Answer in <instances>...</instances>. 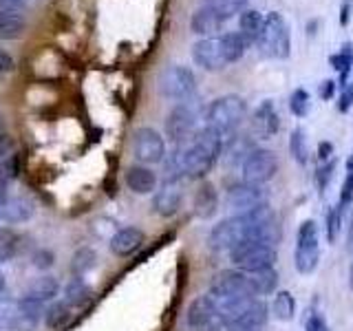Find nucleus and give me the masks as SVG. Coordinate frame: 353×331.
<instances>
[{
  "label": "nucleus",
  "instance_id": "26",
  "mask_svg": "<svg viewBox=\"0 0 353 331\" xmlns=\"http://www.w3.org/2000/svg\"><path fill=\"white\" fill-rule=\"evenodd\" d=\"M27 27L22 11H0V40H16Z\"/></svg>",
  "mask_w": 353,
  "mask_h": 331
},
{
  "label": "nucleus",
  "instance_id": "11",
  "mask_svg": "<svg viewBox=\"0 0 353 331\" xmlns=\"http://www.w3.org/2000/svg\"><path fill=\"white\" fill-rule=\"evenodd\" d=\"M268 203V194H265L263 185H254L248 181L234 183L225 194V205L236 210V214L250 212V210Z\"/></svg>",
  "mask_w": 353,
  "mask_h": 331
},
{
  "label": "nucleus",
  "instance_id": "3",
  "mask_svg": "<svg viewBox=\"0 0 353 331\" xmlns=\"http://www.w3.org/2000/svg\"><path fill=\"white\" fill-rule=\"evenodd\" d=\"M228 254H230L232 265L241 272H256V270H265V268H276V261H279L276 245H270V243H263L256 239H248V241L239 243V245L232 248Z\"/></svg>",
  "mask_w": 353,
  "mask_h": 331
},
{
  "label": "nucleus",
  "instance_id": "22",
  "mask_svg": "<svg viewBox=\"0 0 353 331\" xmlns=\"http://www.w3.org/2000/svg\"><path fill=\"white\" fill-rule=\"evenodd\" d=\"M219 210V194L212 183L203 181L194 192V214L199 219H212Z\"/></svg>",
  "mask_w": 353,
  "mask_h": 331
},
{
  "label": "nucleus",
  "instance_id": "21",
  "mask_svg": "<svg viewBox=\"0 0 353 331\" xmlns=\"http://www.w3.org/2000/svg\"><path fill=\"white\" fill-rule=\"evenodd\" d=\"M254 150V143L250 137H243V135H232L230 141H225L223 146V163L228 166V168H232V166H243V161H245L250 157V152Z\"/></svg>",
  "mask_w": 353,
  "mask_h": 331
},
{
  "label": "nucleus",
  "instance_id": "37",
  "mask_svg": "<svg viewBox=\"0 0 353 331\" xmlns=\"http://www.w3.org/2000/svg\"><path fill=\"white\" fill-rule=\"evenodd\" d=\"M18 252V237L11 230H0V263L14 259Z\"/></svg>",
  "mask_w": 353,
  "mask_h": 331
},
{
  "label": "nucleus",
  "instance_id": "50",
  "mask_svg": "<svg viewBox=\"0 0 353 331\" xmlns=\"http://www.w3.org/2000/svg\"><path fill=\"white\" fill-rule=\"evenodd\" d=\"M347 20H349V7L345 5V7H342V20L340 22H342V25H347Z\"/></svg>",
  "mask_w": 353,
  "mask_h": 331
},
{
  "label": "nucleus",
  "instance_id": "18",
  "mask_svg": "<svg viewBox=\"0 0 353 331\" xmlns=\"http://www.w3.org/2000/svg\"><path fill=\"white\" fill-rule=\"evenodd\" d=\"M124 181L128 185V190L135 194H152L157 190V174L143 163L130 166L124 174Z\"/></svg>",
  "mask_w": 353,
  "mask_h": 331
},
{
  "label": "nucleus",
  "instance_id": "45",
  "mask_svg": "<svg viewBox=\"0 0 353 331\" xmlns=\"http://www.w3.org/2000/svg\"><path fill=\"white\" fill-rule=\"evenodd\" d=\"M331 154H334V143H331V141H320L318 143V161L325 163L329 159H334Z\"/></svg>",
  "mask_w": 353,
  "mask_h": 331
},
{
  "label": "nucleus",
  "instance_id": "36",
  "mask_svg": "<svg viewBox=\"0 0 353 331\" xmlns=\"http://www.w3.org/2000/svg\"><path fill=\"white\" fill-rule=\"evenodd\" d=\"M312 108V97L305 91V88H296V91L290 95V110L296 117H305Z\"/></svg>",
  "mask_w": 353,
  "mask_h": 331
},
{
  "label": "nucleus",
  "instance_id": "9",
  "mask_svg": "<svg viewBox=\"0 0 353 331\" xmlns=\"http://www.w3.org/2000/svg\"><path fill=\"white\" fill-rule=\"evenodd\" d=\"M132 157L143 166L161 163L168 154H165V139L161 137V132H157L150 126H141L132 132L130 141Z\"/></svg>",
  "mask_w": 353,
  "mask_h": 331
},
{
  "label": "nucleus",
  "instance_id": "28",
  "mask_svg": "<svg viewBox=\"0 0 353 331\" xmlns=\"http://www.w3.org/2000/svg\"><path fill=\"white\" fill-rule=\"evenodd\" d=\"M270 318V307L265 305L261 298H254V303L250 305V309L241 316L239 320V329H261Z\"/></svg>",
  "mask_w": 353,
  "mask_h": 331
},
{
  "label": "nucleus",
  "instance_id": "20",
  "mask_svg": "<svg viewBox=\"0 0 353 331\" xmlns=\"http://www.w3.org/2000/svg\"><path fill=\"white\" fill-rule=\"evenodd\" d=\"M31 217H33V205L22 197H9L0 205V221H5V223H25Z\"/></svg>",
  "mask_w": 353,
  "mask_h": 331
},
{
  "label": "nucleus",
  "instance_id": "33",
  "mask_svg": "<svg viewBox=\"0 0 353 331\" xmlns=\"http://www.w3.org/2000/svg\"><path fill=\"white\" fill-rule=\"evenodd\" d=\"M97 263V254L93 248H80L71 259V272L73 276H84L88 270H93Z\"/></svg>",
  "mask_w": 353,
  "mask_h": 331
},
{
  "label": "nucleus",
  "instance_id": "8",
  "mask_svg": "<svg viewBox=\"0 0 353 331\" xmlns=\"http://www.w3.org/2000/svg\"><path fill=\"white\" fill-rule=\"evenodd\" d=\"M279 168H281V161H279V157H276L274 150L254 148L250 152V157L241 166V177H243V181H248V183L263 185V183L274 179Z\"/></svg>",
  "mask_w": 353,
  "mask_h": 331
},
{
  "label": "nucleus",
  "instance_id": "15",
  "mask_svg": "<svg viewBox=\"0 0 353 331\" xmlns=\"http://www.w3.org/2000/svg\"><path fill=\"white\" fill-rule=\"evenodd\" d=\"M279 128H281V117H279V113H276V106H274L272 99H265V102H261L252 113L254 135L261 137V139H270L279 132Z\"/></svg>",
  "mask_w": 353,
  "mask_h": 331
},
{
  "label": "nucleus",
  "instance_id": "6",
  "mask_svg": "<svg viewBox=\"0 0 353 331\" xmlns=\"http://www.w3.org/2000/svg\"><path fill=\"white\" fill-rule=\"evenodd\" d=\"M201 115V108H199L196 99H188V102L176 104L168 117H165V137H168L174 146H183L188 143L196 132V121Z\"/></svg>",
  "mask_w": 353,
  "mask_h": 331
},
{
  "label": "nucleus",
  "instance_id": "41",
  "mask_svg": "<svg viewBox=\"0 0 353 331\" xmlns=\"http://www.w3.org/2000/svg\"><path fill=\"white\" fill-rule=\"evenodd\" d=\"M31 263H33V268H38V270H49L55 263V254L51 250H36L31 257Z\"/></svg>",
  "mask_w": 353,
  "mask_h": 331
},
{
  "label": "nucleus",
  "instance_id": "31",
  "mask_svg": "<svg viewBox=\"0 0 353 331\" xmlns=\"http://www.w3.org/2000/svg\"><path fill=\"white\" fill-rule=\"evenodd\" d=\"M272 314H274L276 320H283V323L292 320L296 316V298H294V294L287 292V290L276 292L274 301H272Z\"/></svg>",
  "mask_w": 353,
  "mask_h": 331
},
{
  "label": "nucleus",
  "instance_id": "32",
  "mask_svg": "<svg viewBox=\"0 0 353 331\" xmlns=\"http://www.w3.org/2000/svg\"><path fill=\"white\" fill-rule=\"evenodd\" d=\"M71 320V305L66 301H58L53 303L47 312H44V323H47L49 329H60Z\"/></svg>",
  "mask_w": 353,
  "mask_h": 331
},
{
  "label": "nucleus",
  "instance_id": "14",
  "mask_svg": "<svg viewBox=\"0 0 353 331\" xmlns=\"http://www.w3.org/2000/svg\"><path fill=\"white\" fill-rule=\"evenodd\" d=\"M183 201V190L179 181H165L159 190H154L152 194V212L161 219H170L179 212Z\"/></svg>",
  "mask_w": 353,
  "mask_h": 331
},
{
  "label": "nucleus",
  "instance_id": "51",
  "mask_svg": "<svg viewBox=\"0 0 353 331\" xmlns=\"http://www.w3.org/2000/svg\"><path fill=\"white\" fill-rule=\"evenodd\" d=\"M5 292V276H3V272H0V294Z\"/></svg>",
  "mask_w": 353,
  "mask_h": 331
},
{
  "label": "nucleus",
  "instance_id": "46",
  "mask_svg": "<svg viewBox=\"0 0 353 331\" xmlns=\"http://www.w3.org/2000/svg\"><path fill=\"white\" fill-rule=\"evenodd\" d=\"M336 88H338V82L334 80H325L323 84L318 86V95L323 97V99H331L336 95Z\"/></svg>",
  "mask_w": 353,
  "mask_h": 331
},
{
  "label": "nucleus",
  "instance_id": "2",
  "mask_svg": "<svg viewBox=\"0 0 353 331\" xmlns=\"http://www.w3.org/2000/svg\"><path fill=\"white\" fill-rule=\"evenodd\" d=\"M248 117V102L241 95H223L210 102L203 110L205 126L221 132L223 137L234 135Z\"/></svg>",
  "mask_w": 353,
  "mask_h": 331
},
{
  "label": "nucleus",
  "instance_id": "23",
  "mask_svg": "<svg viewBox=\"0 0 353 331\" xmlns=\"http://www.w3.org/2000/svg\"><path fill=\"white\" fill-rule=\"evenodd\" d=\"M60 294V283L55 276H40V279L33 281L29 287L25 296L31 298V301H38V303H47V301H53L55 296Z\"/></svg>",
  "mask_w": 353,
  "mask_h": 331
},
{
  "label": "nucleus",
  "instance_id": "30",
  "mask_svg": "<svg viewBox=\"0 0 353 331\" xmlns=\"http://www.w3.org/2000/svg\"><path fill=\"white\" fill-rule=\"evenodd\" d=\"M91 296H93L91 287L82 281V276H73V279L64 287V301L69 303L71 307L86 305L88 301H91Z\"/></svg>",
  "mask_w": 353,
  "mask_h": 331
},
{
  "label": "nucleus",
  "instance_id": "49",
  "mask_svg": "<svg viewBox=\"0 0 353 331\" xmlns=\"http://www.w3.org/2000/svg\"><path fill=\"white\" fill-rule=\"evenodd\" d=\"M349 285L353 290V245H351V263H349Z\"/></svg>",
  "mask_w": 353,
  "mask_h": 331
},
{
  "label": "nucleus",
  "instance_id": "1",
  "mask_svg": "<svg viewBox=\"0 0 353 331\" xmlns=\"http://www.w3.org/2000/svg\"><path fill=\"white\" fill-rule=\"evenodd\" d=\"M225 146V137L221 132L203 126L194 137L176 146L174 152L165 159V168H168V177L165 181H179L181 177L188 179H203V177L214 168V163L221 159Z\"/></svg>",
  "mask_w": 353,
  "mask_h": 331
},
{
  "label": "nucleus",
  "instance_id": "38",
  "mask_svg": "<svg viewBox=\"0 0 353 331\" xmlns=\"http://www.w3.org/2000/svg\"><path fill=\"white\" fill-rule=\"evenodd\" d=\"M16 309H18V314H22L27 320H31V323H36L38 325V320L44 316V309H42V303H38V301H31V298H20L18 301V305H16Z\"/></svg>",
  "mask_w": 353,
  "mask_h": 331
},
{
  "label": "nucleus",
  "instance_id": "54",
  "mask_svg": "<svg viewBox=\"0 0 353 331\" xmlns=\"http://www.w3.org/2000/svg\"><path fill=\"white\" fill-rule=\"evenodd\" d=\"M349 161H351V163H353V150H351V159H349Z\"/></svg>",
  "mask_w": 353,
  "mask_h": 331
},
{
  "label": "nucleus",
  "instance_id": "12",
  "mask_svg": "<svg viewBox=\"0 0 353 331\" xmlns=\"http://www.w3.org/2000/svg\"><path fill=\"white\" fill-rule=\"evenodd\" d=\"M192 60L203 71H221L225 69L228 62L223 58V49H221V38H203L194 42L192 47Z\"/></svg>",
  "mask_w": 353,
  "mask_h": 331
},
{
  "label": "nucleus",
  "instance_id": "16",
  "mask_svg": "<svg viewBox=\"0 0 353 331\" xmlns=\"http://www.w3.org/2000/svg\"><path fill=\"white\" fill-rule=\"evenodd\" d=\"M223 22H225V18L221 16L214 7L203 5L192 14L190 31L194 36H201V38H216V33L223 29Z\"/></svg>",
  "mask_w": 353,
  "mask_h": 331
},
{
  "label": "nucleus",
  "instance_id": "44",
  "mask_svg": "<svg viewBox=\"0 0 353 331\" xmlns=\"http://www.w3.org/2000/svg\"><path fill=\"white\" fill-rule=\"evenodd\" d=\"M208 331H239V327L232 323V320H228L223 316H216V320L208 327Z\"/></svg>",
  "mask_w": 353,
  "mask_h": 331
},
{
  "label": "nucleus",
  "instance_id": "29",
  "mask_svg": "<svg viewBox=\"0 0 353 331\" xmlns=\"http://www.w3.org/2000/svg\"><path fill=\"white\" fill-rule=\"evenodd\" d=\"M331 66L340 73V80H338V86L345 88L349 82V75H351V66H353V44L351 42H345L340 47V51L336 55H331Z\"/></svg>",
  "mask_w": 353,
  "mask_h": 331
},
{
  "label": "nucleus",
  "instance_id": "52",
  "mask_svg": "<svg viewBox=\"0 0 353 331\" xmlns=\"http://www.w3.org/2000/svg\"><path fill=\"white\" fill-rule=\"evenodd\" d=\"M0 135H5V132H3V119H0Z\"/></svg>",
  "mask_w": 353,
  "mask_h": 331
},
{
  "label": "nucleus",
  "instance_id": "43",
  "mask_svg": "<svg viewBox=\"0 0 353 331\" xmlns=\"http://www.w3.org/2000/svg\"><path fill=\"white\" fill-rule=\"evenodd\" d=\"M351 106H353V82H349L345 88H340L338 110H340V113H347Z\"/></svg>",
  "mask_w": 353,
  "mask_h": 331
},
{
  "label": "nucleus",
  "instance_id": "42",
  "mask_svg": "<svg viewBox=\"0 0 353 331\" xmlns=\"http://www.w3.org/2000/svg\"><path fill=\"white\" fill-rule=\"evenodd\" d=\"M305 331H329L327 327V320L323 314L318 312H312L307 316V323H305Z\"/></svg>",
  "mask_w": 353,
  "mask_h": 331
},
{
  "label": "nucleus",
  "instance_id": "17",
  "mask_svg": "<svg viewBox=\"0 0 353 331\" xmlns=\"http://www.w3.org/2000/svg\"><path fill=\"white\" fill-rule=\"evenodd\" d=\"M143 241H146L143 230H139L135 225H128V228H119L115 234L110 237L108 248L115 257L124 259V257H130V254H135L143 245Z\"/></svg>",
  "mask_w": 353,
  "mask_h": 331
},
{
  "label": "nucleus",
  "instance_id": "40",
  "mask_svg": "<svg viewBox=\"0 0 353 331\" xmlns=\"http://www.w3.org/2000/svg\"><path fill=\"white\" fill-rule=\"evenodd\" d=\"M325 225H327V241H329V243H336L338 232H340V228H342V214L338 212V208H331L329 212H327Z\"/></svg>",
  "mask_w": 353,
  "mask_h": 331
},
{
  "label": "nucleus",
  "instance_id": "47",
  "mask_svg": "<svg viewBox=\"0 0 353 331\" xmlns=\"http://www.w3.org/2000/svg\"><path fill=\"white\" fill-rule=\"evenodd\" d=\"M16 69V62L14 58L5 51V49H0V73H9V71H14Z\"/></svg>",
  "mask_w": 353,
  "mask_h": 331
},
{
  "label": "nucleus",
  "instance_id": "13",
  "mask_svg": "<svg viewBox=\"0 0 353 331\" xmlns=\"http://www.w3.org/2000/svg\"><path fill=\"white\" fill-rule=\"evenodd\" d=\"M219 316V309L214 298L210 294L203 296H196L194 301L188 305V312H185V323L192 331H208V327L214 323Z\"/></svg>",
  "mask_w": 353,
  "mask_h": 331
},
{
  "label": "nucleus",
  "instance_id": "39",
  "mask_svg": "<svg viewBox=\"0 0 353 331\" xmlns=\"http://www.w3.org/2000/svg\"><path fill=\"white\" fill-rule=\"evenodd\" d=\"M336 166H338L336 159H329V161H325V163H320V166H318V170H316V185H318L320 194H323V192L327 190L329 183H331V179H334Z\"/></svg>",
  "mask_w": 353,
  "mask_h": 331
},
{
  "label": "nucleus",
  "instance_id": "25",
  "mask_svg": "<svg viewBox=\"0 0 353 331\" xmlns=\"http://www.w3.org/2000/svg\"><path fill=\"white\" fill-rule=\"evenodd\" d=\"M250 274V283L252 290L256 296H270L279 290V272L276 268H265V270H256V272H248Z\"/></svg>",
  "mask_w": 353,
  "mask_h": 331
},
{
  "label": "nucleus",
  "instance_id": "27",
  "mask_svg": "<svg viewBox=\"0 0 353 331\" xmlns=\"http://www.w3.org/2000/svg\"><path fill=\"white\" fill-rule=\"evenodd\" d=\"M263 22L265 18L261 16V11L256 9H243L239 14V31L245 36V40L252 44H256L259 36H261V29H263Z\"/></svg>",
  "mask_w": 353,
  "mask_h": 331
},
{
  "label": "nucleus",
  "instance_id": "53",
  "mask_svg": "<svg viewBox=\"0 0 353 331\" xmlns=\"http://www.w3.org/2000/svg\"><path fill=\"white\" fill-rule=\"evenodd\" d=\"M239 331H259V329H239Z\"/></svg>",
  "mask_w": 353,
  "mask_h": 331
},
{
  "label": "nucleus",
  "instance_id": "7",
  "mask_svg": "<svg viewBox=\"0 0 353 331\" xmlns=\"http://www.w3.org/2000/svg\"><path fill=\"white\" fill-rule=\"evenodd\" d=\"M320 263V228L314 219H307L298 228L294 265L301 274H312Z\"/></svg>",
  "mask_w": 353,
  "mask_h": 331
},
{
  "label": "nucleus",
  "instance_id": "19",
  "mask_svg": "<svg viewBox=\"0 0 353 331\" xmlns=\"http://www.w3.org/2000/svg\"><path fill=\"white\" fill-rule=\"evenodd\" d=\"M20 172V154L7 135H0V181L9 183Z\"/></svg>",
  "mask_w": 353,
  "mask_h": 331
},
{
  "label": "nucleus",
  "instance_id": "5",
  "mask_svg": "<svg viewBox=\"0 0 353 331\" xmlns=\"http://www.w3.org/2000/svg\"><path fill=\"white\" fill-rule=\"evenodd\" d=\"M159 93L170 99V102H188V99H194L196 95V77L192 69H188L183 64H170L165 66L159 75Z\"/></svg>",
  "mask_w": 353,
  "mask_h": 331
},
{
  "label": "nucleus",
  "instance_id": "55",
  "mask_svg": "<svg viewBox=\"0 0 353 331\" xmlns=\"http://www.w3.org/2000/svg\"><path fill=\"white\" fill-rule=\"evenodd\" d=\"M25 3H27V0H25Z\"/></svg>",
  "mask_w": 353,
  "mask_h": 331
},
{
  "label": "nucleus",
  "instance_id": "48",
  "mask_svg": "<svg viewBox=\"0 0 353 331\" xmlns=\"http://www.w3.org/2000/svg\"><path fill=\"white\" fill-rule=\"evenodd\" d=\"M25 0H0V11H25Z\"/></svg>",
  "mask_w": 353,
  "mask_h": 331
},
{
  "label": "nucleus",
  "instance_id": "34",
  "mask_svg": "<svg viewBox=\"0 0 353 331\" xmlns=\"http://www.w3.org/2000/svg\"><path fill=\"white\" fill-rule=\"evenodd\" d=\"M305 130L303 128H294L292 130V137H290V152L296 163L305 166L309 159V152H307V139H305Z\"/></svg>",
  "mask_w": 353,
  "mask_h": 331
},
{
  "label": "nucleus",
  "instance_id": "10",
  "mask_svg": "<svg viewBox=\"0 0 353 331\" xmlns=\"http://www.w3.org/2000/svg\"><path fill=\"white\" fill-rule=\"evenodd\" d=\"M210 296L214 298H234V296H256L252 290L250 274L241 272L236 268L232 270H221L212 276L210 281ZM259 298V296H256Z\"/></svg>",
  "mask_w": 353,
  "mask_h": 331
},
{
  "label": "nucleus",
  "instance_id": "35",
  "mask_svg": "<svg viewBox=\"0 0 353 331\" xmlns=\"http://www.w3.org/2000/svg\"><path fill=\"white\" fill-rule=\"evenodd\" d=\"M353 203V163H347V174H345V181H342L340 188V199H338V212L345 217V212L349 210V205Z\"/></svg>",
  "mask_w": 353,
  "mask_h": 331
},
{
  "label": "nucleus",
  "instance_id": "24",
  "mask_svg": "<svg viewBox=\"0 0 353 331\" xmlns=\"http://www.w3.org/2000/svg\"><path fill=\"white\" fill-rule=\"evenodd\" d=\"M221 38V49H223V58L228 64H234L243 58V53L250 47V42L245 40L241 31H230V33H223Z\"/></svg>",
  "mask_w": 353,
  "mask_h": 331
},
{
  "label": "nucleus",
  "instance_id": "4",
  "mask_svg": "<svg viewBox=\"0 0 353 331\" xmlns=\"http://www.w3.org/2000/svg\"><path fill=\"white\" fill-rule=\"evenodd\" d=\"M256 44L263 51V55H268V58H276V60L290 58L292 33H290V27H287V22L283 20V16L279 14V11H272V14L265 18Z\"/></svg>",
  "mask_w": 353,
  "mask_h": 331
}]
</instances>
